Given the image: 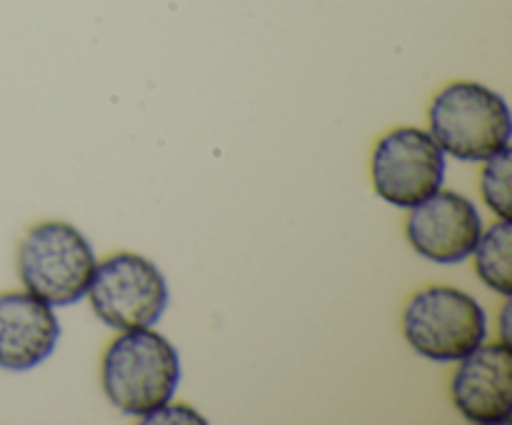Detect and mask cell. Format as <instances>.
<instances>
[{
  "instance_id": "5b68a950",
  "label": "cell",
  "mask_w": 512,
  "mask_h": 425,
  "mask_svg": "<svg viewBox=\"0 0 512 425\" xmlns=\"http://www.w3.org/2000/svg\"><path fill=\"white\" fill-rule=\"evenodd\" d=\"M85 295L93 313L115 330L153 328L170 298L158 265L138 253H115L95 263Z\"/></svg>"
},
{
  "instance_id": "ba28073f",
  "label": "cell",
  "mask_w": 512,
  "mask_h": 425,
  "mask_svg": "<svg viewBox=\"0 0 512 425\" xmlns=\"http://www.w3.org/2000/svg\"><path fill=\"white\" fill-rule=\"evenodd\" d=\"M453 403L468 423L503 425L512 415V348L478 345L460 358L450 383Z\"/></svg>"
},
{
  "instance_id": "6da1fadb",
  "label": "cell",
  "mask_w": 512,
  "mask_h": 425,
  "mask_svg": "<svg viewBox=\"0 0 512 425\" xmlns=\"http://www.w3.org/2000/svg\"><path fill=\"white\" fill-rule=\"evenodd\" d=\"M103 393L120 413L148 418L173 400L180 383V358L153 328L120 330L100 365Z\"/></svg>"
},
{
  "instance_id": "3957f363",
  "label": "cell",
  "mask_w": 512,
  "mask_h": 425,
  "mask_svg": "<svg viewBox=\"0 0 512 425\" xmlns=\"http://www.w3.org/2000/svg\"><path fill=\"white\" fill-rule=\"evenodd\" d=\"M95 263L93 245L65 220L33 225L18 245L20 283L53 308L85 298Z\"/></svg>"
},
{
  "instance_id": "52a82bcc",
  "label": "cell",
  "mask_w": 512,
  "mask_h": 425,
  "mask_svg": "<svg viewBox=\"0 0 512 425\" xmlns=\"http://www.w3.org/2000/svg\"><path fill=\"white\" fill-rule=\"evenodd\" d=\"M483 233V220L470 198L455 190H438L410 208L405 235L425 260L440 265L463 263L473 255Z\"/></svg>"
},
{
  "instance_id": "8fae6325",
  "label": "cell",
  "mask_w": 512,
  "mask_h": 425,
  "mask_svg": "<svg viewBox=\"0 0 512 425\" xmlns=\"http://www.w3.org/2000/svg\"><path fill=\"white\" fill-rule=\"evenodd\" d=\"M485 168L480 173V193H483L485 205L498 215L500 220H512V155L510 148L500 150L493 158L483 160Z\"/></svg>"
},
{
  "instance_id": "8992f818",
  "label": "cell",
  "mask_w": 512,
  "mask_h": 425,
  "mask_svg": "<svg viewBox=\"0 0 512 425\" xmlns=\"http://www.w3.org/2000/svg\"><path fill=\"white\" fill-rule=\"evenodd\" d=\"M370 178L385 203L410 210L443 188L445 153L428 130L395 128L375 145Z\"/></svg>"
},
{
  "instance_id": "30bf717a",
  "label": "cell",
  "mask_w": 512,
  "mask_h": 425,
  "mask_svg": "<svg viewBox=\"0 0 512 425\" xmlns=\"http://www.w3.org/2000/svg\"><path fill=\"white\" fill-rule=\"evenodd\" d=\"M478 278L503 298L512 295V220H498L480 233L473 250Z\"/></svg>"
},
{
  "instance_id": "277c9868",
  "label": "cell",
  "mask_w": 512,
  "mask_h": 425,
  "mask_svg": "<svg viewBox=\"0 0 512 425\" xmlns=\"http://www.w3.org/2000/svg\"><path fill=\"white\" fill-rule=\"evenodd\" d=\"M403 335L410 348L435 363H453L485 343L488 318L470 293L448 285L418 290L405 305Z\"/></svg>"
},
{
  "instance_id": "7a4b0ae2",
  "label": "cell",
  "mask_w": 512,
  "mask_h": 425,
  "mask_svg": "<svg viewBox=\"0 0 512 425\" xmlns=\"http://www.w3.org/2000/svg\"><path fill=\"white\" fill-rule=\"evenodd\" d=\"M430 130L440 150L465 163H483L510 148V108L505 98L473 80H458L430 103Z\"/></svg>"
},
{
  "instance_id": "9c48e42d",
  "label": "cell",
  "mask_w": 512,
  "mask_h": 425,
  "mask_svg": "<svg viewBox=\"0 0 512 425\" xmlns=\"http://www.w3.org/2000/svg\"><path fill=\"white\" fill-rule=\"evenodd\" d=\"M60 320L33 293H0V368L25 373L55 353Z\"/></svg>"
}]
</instances>
